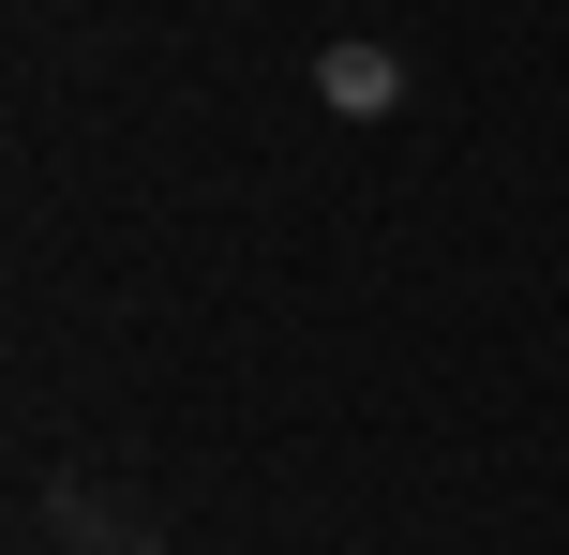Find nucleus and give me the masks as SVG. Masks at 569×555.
Returning a JSON list of instances; mask_svg holds the SVG:
<instances>
[{"label":"nucleus","mask_w":569,"mask_h":555,"mask_svg":"<svg viewBox=\"0 0 569 555\" xmlns=\"http://www.w3.org/2000/svg\"><path fill=\"white\" fill-rule=\"evenodd\" d=\"M30 555H166V511L136 480H106V466H60L30 496Z\"/></svg>","instance_id":"obj_1"},{"label":"nucleus","mask_w":569,"mask_h":555,"mask_svg":"<svg viewBox=\"0 0 569 555\" xmlns=\"http://www.w3.org/2000/svg\"><path fill=\"white\" fill-rule=\"evenodd\" d=\"M315 90H330V106H390L405 60H390V46H330V76H315Z\"/></svg>","instance_id":"obj_2"}]
</instances>
